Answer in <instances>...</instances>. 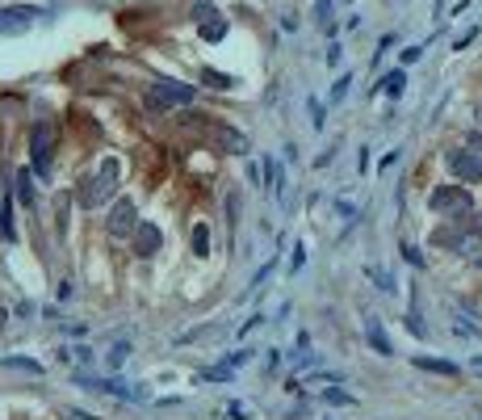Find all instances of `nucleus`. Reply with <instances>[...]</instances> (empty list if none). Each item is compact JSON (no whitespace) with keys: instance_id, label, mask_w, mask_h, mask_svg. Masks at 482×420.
Instances as JSON below:
<instances>
[{"instance_id":"1","label":"nucleus","mask_w":482,"mask_h":420,"mask_svg":"<svg viewBox=\"0 0 482 420\" xmlns=\"http://www.w3.org/2000/svg\"><path fill=\"white\" fill-rule=\"evenodd\" d=\"M114 189H118V160H105L97 177H84V181H80L76 202H80L84 210H97L105 198H114Z\"/></svg>"},{"instance_id":"2","label":"nucleus","mask_w":482,"mask_h":420,"mask_svg":"<svg viewBox=\"0 0 482 420\" xmlns=\"http://www.w3.org/2000/svg\"><path fill=\"white\" fill-rule=\"evenodd\" d=\"M470 193L461 189V185H436L432 193H428V210H436V215H453L457 223L470 215Z\"/></svg>"},{"instance_id":"3","label":"nucleus","mask_w":482,"mask_h":420,"mask_svg":"<svg viewBox=\"0 0 482 420\" xmlns=\"http://www.w3.org/2000/svg\"><path fill=\"white\" fill-rule=\"evenodd\" d=\"M197 97V84H181V80H155L151 84V105H189Z\"/></svg>"},{"instance_id":"4","label":"nucleus","mask_w":482,"mask_h":420,"mask_svg":"<svg viewBox=\"0 0 482 420\" xmlns=\"http://www.w3.org/2000/svg\"><path fill=\"white\" fill-rule=\"evenodd\" d=\"M134 227H139V210H134V202H130V198H118L114 210H110V223H105V231H110L114 240H126V236H134Z\"/></svg>"},{"instance_id":"5","label":"nucleus","mask_w":482,"mask_h":420,"mask_svg":"<svg viewBox=\"0 0 482 420\" xmlns=\"http://www.w3.org/2000/svg\"><path fill=\"white\" fill-rule=\"evenodd\" d=\"M445 164L457 181H482V155L478 151H449Z\"/></svg>"},{"instance_id":"6","label":"nucleus","mask_w":482,"mask_h":420,"mask_svg":"<svg viewBox=\"0 0 482 420\" xmlns=\"http://www.w3.org/2000/svg\"><path fill=\"white\" fill-rule=\"evenodd\" d=\"M34 17H46V9H38V5H9V9H0V34H17Z\"/></svg>"},{"instance_id":"7","label":"nucleus","mask_w":482,"mask_h":420,"mask_svg":"<svg viewBox=\"0 0 482 420\" xmlns=\"http://www.w3.org/2000/svg\"><path fill=\"white\" fill-rule=\"evenodd\" d=\"M365 341H369V349L378 357H394V345H390V336H386L378 315H365Z\"/></svg>"},{"instance_id":"8","label":"nucleus","mask_w":482,"mask_h":420,"mask_svg":"<svg viewBox=\"0 0 482 420\" xmlns=\"http://www.w3.org/2000/svg\"><path fill=\"white\" fill-rule=\"evenodd\" d=\"M34 169L50 177V126L46 122H34Z\"/></svg>"},{"instance_id":"9","label":"nucleus","mask_w":482,"mask_h":420,"mask_svg":"<svg viewBox=\"0 0 482 420\" xmlns=\"http://www.w3.org/2000/svg\"><path fill=\"white\" fill-rule=\"evenodd\" d=\"M130 240H134V256H143V260H147V256H155V252H159V240H164V236H159V227H155V223H139Z\"/></svg>"},{"instance_id":"10","label":"nucleus","mask_w":482,"mask_h":420,"mask_svg":"<svg viewBox=\"0 0 482 420\" xmlns=\"http://www.w3.org/2000/svg\"><path fill=\"white\" fill-rule=\"evenodd\" d=\"M411 365H415V370H428V374H445V379L461 374V370H457V361H445V357H428V353H415V357H411Z\"/></svg>"},{"instance_id":"11","label":"nucleus","mask_w":482,"mask_h":420,"mask_svg":"<svg viewBox=\"0 0 482 420\" xmlns=\"http://www.w3.org/2000/svg\"><path fill=\"white\" fill-rule=\"evenodd\" d=\"M197 34H201V42H223L227 38V17H205V21H197Z\"/></svg>"},{"instance_id":"12","label":"nucleus","mask_w":482,"mask_h":420,"mask_svg":"<svg viewBox=\"0 0 482 420\" xmlns=\"http://www.w3.org/2000/svg\"><path fill=\"white\" fill-rule=\"evenodd\" d=\"M378 88H382L386 97H403V88H407V68H394V72H386V76L378 80Z\"/></svg>"},{"instance_id":"13","label":"nucleus","mask_w":482,"mask_h":420,"mask_svg":"<svg viewBox=\"0 0 482 420\" xmlns=\"http://www.w3.org/2000/svg\"><path fill=\"white\" fill-rule=\"evenodd\" d=\"M201 84H210V88H231V84H235V76L214 72V68H201Z\"/></svg>"},{"instance_id":"14","label":"nucleus","mask_w":482,"mask_h":420,"mask_svg":"<svg viewBox=\"0 0 482 420\" xmlns=\"http://www.w3.org/2000/svg\"><path fill=\"white\" fill-rule=\"evenodd\" d=\"M193 256H210V227L205 223L193 227Z\"/></svg>"},{"instance_id":"15","label":"nucleus","mask_w":482,"mask_h":420,"mask_svg":"<svg viewBox=\"0 0 482 420\" xmlns=\"http://www.w3.org/2000/svg\"><path fill=\"white\" fill-rule=\"evenodd\" d=\"M17 198L26 206H34V181H30V173H17Z\"/></svg>"},{"instance_id":"16","label":"nucleus","mask_w":482,"mask_h":420,"mask_svg":"<svg viewBox=\"0 0 482 420\" xmlns=\"http://www.w3.org/2000/svg\"><path fill=\"white\" fill-rule=\"evenodd\" d=\"M365 274H369V278H373V282H378V290H386V294H390V290H394V278H390V274H382V269H378V265H365Z\"/></svg>"},{"instance_id":"17","label":"nucleus","mask_w":482,"mask_h":420,"mask_svg":"<svg viewBox=\"0 0 482 420\" xmlns=\"http://www.w3.org/2000/svg\"><path fill=\"white\" fill-rule=\"evenodd\" d=\"M323 399H328V403H340V408H352V403H357V399H352L348 391H340V387H328Z\"/></svg>"},{"instance_id":"18","label":"nucleus","mask_w":482,"mask_h":420,"mask_svg":"<svg viewBox=\"0 0 482 420\" xmlns=\"http://www.w3.org/2000/svg\"><path fill=\"white\" fill-rule=\"evenodd\" d=\"M306 110H310V126H314V131H323V101L310 97V101H306Z\"/></svg>"},{"instance_id":"19","label":"nucleus","mask_w":482,"mask_h":420,"mask_svg":"<svg viewBox=\"0 0 482 420\" xmlns=\"http://www.w3.org/2000/svg\"><path fill=\"white\" fill-rule=\"evenodd\" d=\"M348 84H352V76H340V80L332 84V97H328V101H332V105H340V101L348 97Z\"/></svg>"},{"instance_id":"20","label":"nucleus","mask_w":482,"mask_h":420,"mask_svg":"<svg viewBox=\"0 0 482 420\" xmlns=\"http://www.w3.org/2000/svg\"><path fill=\"white\" fill-rule=\"evenodd\" d=\"M5 365H17V370H30V374H38L42 365L38 361H30V357H5Z\"/></svg>"},{"instance_id":"21","label":"nucleus","mask_w":482,"mask_h":420,"mask_svg":"<svg viewBox=\"0 0 482 420\" xmlns=\"http://www.w3.org/2000/svg\"><path fill=\"white\" fill-rule=\"evenodd\" d=\"M273 269H277V256H273V260H264V265H260V274L252 278V286H264V282H269V274H273Z\"/></svg>"},{"instance_id":"22","label":"nucleus","mask_w":482,"mask_h":420,"mask_svg":"<svg viewBox=\"0 0 482 420\" xmlns=\"http://www.w3.org/2000/svg\"><path fill=\"white\" fill-rule=\"evenodd\" d=\"M210 383H231V365H214V370H205Z\"/></svg>"},{"instance_id":"23","label":"nucleus","mask_w":482,"mask_h":420,"mask_svg":"<svg viewBox=\"0 0 482 420\" xmlns=\"http://www.w3.org/2000/svg\"><path fill=\"white\" fill-rule=\"evenodd\" d=\"M126 357H130V345H114V349H110V365H114V370H118Z\"/></svg>"},{"instance_id":"24","label":"nucleus","mask_w":482,"mask_h":420,"mask_svg":"<svg viewBox=\"0 0 482 420\" xmlns=\"http://www.w3.org/2000/svg\"><path fill=\"white\" fill-rule=\"evenodd\" d=\"M403 256H407V265H415V269H423V252H419V248H411V244H403Z\"/></svg>"},{"instance_id":"25","label":"nucleus","mask_w":482,"mask_h":420,"mask_svg":"<svg viewBox=\"0 0 482 420\" xmlns=\"http://www.w3.org/2000/svg\"><path fill=\"white\" fill-rule=\"evenodd\" d=\"M328 17H332V0H314V21L328 26Z\"/></svg>"},{"instance_id":"26","label":"nucleus","mask_w":482,"mask_h":420,"mask_svg":"<svg viewBox=\"0 0 482 420\" xmlns=\"http://www.w3.org/2000/svg\"><path fill=\"white\" fill-rule=\"evenodd\" d=\"M453 332H457V336H482V328H478V324H465V320H457Z\"/></svg>"},{"instance_id":"27","label":"nucleus","mask_w":482,"mask_h":420,"mask_svg":"<svg viewBox=\"0 0 482 420\" xmlns=\"http://www.w3.org/2000/svg\"><path fill=\"white\" fill-rule=\"evenodd\" d=\"M419 55H423V46H407V50H403V64H399V68H411Z\"/></svg>"},{"instance_id":"28","label":"nucleus","mask_w":482,"mask_h":420,"mask_svg":"<svg viewBox=\"0 0 482 420\" xmlns=\"http://www.w3.org/2000/svg\"><path fill=\"white\" fill-rule=\"evenodd\" d=\"M340 59H344V46H340V42H332V46H328V64H332V68H336V64H340Z\"/></svg>"},{"instance_id":"29","label":"nucleus","mask_w":482,"mask_h":420,"mask_svg":"<svg viewBox=\"0 0 482 420\" xmlns=\"http://www.w3.org/2000/svg\"><path fill=\"white\" fill-rule=\"evenodd\" d=\"M407 328H411V332H415V336H428V328H423V324H419V315H415V311H411V315H407Z\"/></svg>"},{"instance_id":"30","label":"nucleus","mask_w":482,"mask_h":420,"mask_svg":"<svg viewBox=\"0 0 482 420\" xmlns=\"http://www.w3.org/2000/svg\"><path fill=\"white\" fill-rule=\"evenodd\" d=\"M474 38H478V30H465V34H461V38H457V42H453V50H465V46H470V42H474Z\"/></svg>"},{"instance_id":"31","label":"nucleus","mask_w":482,"mask_h":420,"mask_svg":"<svg viewBox=\"0 0 482 420\" xmlns=\"http://www.w3.org/2000/svg\"><path fill=\"white\" fill-rule=\"evenodd\" d=\"M336 210H340L344 219H357V206H352V202H336Z\"/></svg>"},{"instance_id":"32","label":"nucleus","mask_w":482,"mask_h":420,"mask_svg":"<svg viewBox=\"0 0 482 420\" xmlns=\"http://www.w3.org/2000/svg\"><path fill=\"white\" fill-rule=\"evenodd\" d=\"M302 265H306V256H302V248H294V260H290V269H294V274H298V269H302Z\"/></svg>"},{"instance_id":"33","label":"nucleus","mask_w":482,"mask_h":420,"mask_svg":"<svg viewBox=\"0 0 482 420\" xmlns=\"http://www.w3.org/2000/svg\"><path fill=\"white\" fill-rule=\"evenodd\" d=\"M248 357H252V349H239V353H231V365H243Z\"/></svg>"},{"instance_id":"34","label":"nucleus","mask_w":482,"mask_h":420,"mask_svg":"<svg viewBox=\"0 0 482 420\" xmlns=\"http://www.w3.org/2000/svg\"><path fill=\"white\" fill-rule=\"evenodd\" d=\"M5 324H9V311H5V307H0V328H5Z\"/></svg>"},{"instance_id":"35","label":"nucleus","mask_w":482,"mask_h":420,"mask_svg":"<svg viewBox=\"0 0 482 420\" xmlns=\"http://www.w3.org/2000/svg\"><path fill=\"white\" fill-rule=\"evenodd\" d=\"M474 370H482V353H478V357H474Z\"/></svg>"},{"instance_id":"36","label":"nucleus","mask_w":482,"mask_h":420,"mask_svg":"<svg viewBox=\"0 0 482 420\" xmlns=\"http://www.w3.org/2000/svg\"><path fill=\"white\" fill-rule=\"evenodd\" d=\"M0 240H5V223H0Z\"/></svg>"},{"instance_id":"37","label":"nucleus","mask_w":482,"mask_h":420,"mask_svg":"<svg viewBox=\"0 0 482 420\" xmlns=\"http://www.w3.org/2000/svg\"><path fill=\"white\" fill-rule=\"evenodd\" d=\"M478 269H482V256H478Z\"/></svg>"}]
</instances>
